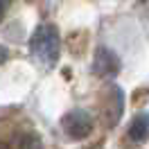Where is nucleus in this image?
Here are the masks:
<instances>
[{
    "mask_svg": "<svg viewBox=\"0 0 149 149\" xmlns=\"http://www.w3.org/2000/svg\"><path fill=\"white\" fill-rule=\"evenodd\" d=\"M29 47L36 56H41L47 65H54L59 61V34L52 25H41L32 34Z\"/></svg>",
    "mask_w": 149,
    "mask_h": 149,
    "instance_id": "obj_1",
    "label": "nucleus"
},
{
    "mask_svg": "<svg viewBox=\"0 0 149 149\" xmlns=\"http://www.w3.org/2000/svg\"><path fill=\"white\" fill-rule=\"evenodd\" d=\"M122 111H124V93H122L120 86L115 84H109L106 91L102 95V118H104V124L111 129L115 127L122 118Z\"/></svg>",
    "mask_w": 149,
    "mask_h": 149,
    "instance_id": "obj_2",
    "label": "nucleus"
},
{
    "mask_svg": "<svg viewBox=\"0 0 149 149\" xmlns=\"http://www.w3.org/2000/svg\"><path fill=\"white\" fill-rule=\"evenodd\" d=\"M61 127H63V131L70 138L81 140V138H86V136H91V131H93V118L86 111H81V109H74V111L63 115Z\"/></svg>",
    "mask_w": 149,
    "mask_h": 149,
    "instance_id": "obj_3",
    "label": "nucleus"
},
{
    "mask_svg": "<svg viewBox=\"0 0 149 149\" xmlns=\"http://www.w3.org/2000/svg\"><path fill=\"white\" fill-rule=\"evenodd\" d=\"M93 72L102 79H113L120 72V56L109 47H97L93 56Z\"/></svg>",
    "mask_w": 149,
    "mask_h": 149,
    "instance_id": "obj_4",
    "label": "nucleus"
},
{
    "mask_svg": "<svg viewBox=\"0 0 149 149\" xmlns=\"http://www.w3.org/2000/svg\"><path fill=\"white\" fill-rule=\"evenodd\" d=\"M129 138L133 142H145L149 138V113H138L129 124Z\"/></svg>",
    "mask_w": 149,
    "mask_h": 149,
    "instance_id": "obj_5",
    "label": "nucleus"
},
{
    "mask_svg": "<svg viewBox=\"0 0 149 149\" xmlns=\"http://www.w3.org/2000/svg\"><path fill=\"white\" fill-rule=\"evenodd\" d=\"M145 102H149V86L147 88H138L133 93V104H145Z\"/></svg>",
    "mask_w": 149,
    "mask_h": 149,
    "instance_id": "obj_6",
    "label": "nucleus"
},
{
    "mask_svg": "<svg viewBox=\"0 0 149 149\" xmlns=\"http://www.w3.org/2000/svg\"><path fill=\"white\" fill-rule=\"evenodd\" d=\"M9 2L11 0H0V20L5 18V14H7V9H9Z\"/></svg>",
    "mask_w": 149,
    "mask_h": 149,
    "instance_id": "obj_7",
    "label": "nucleus"
},
{
    "mask_svg": "<svg viewBox=\"0 0 149 149\" xmlns=\"http://www.w3.org/2000/svg\"><path fill=\"white\" fill-rule=\"evenodd\" d=\"M7 59H9V50H7L5 45H0V63H5Z\"/></svg>",
    "mask_w": 149,
    "mask_h": 149,
    "instance_id": "obj_8",
    "label": "nucleus"
}]
</instances>
